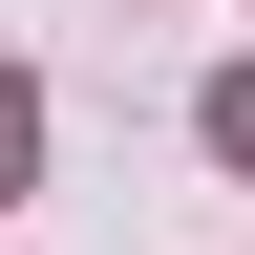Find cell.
<instances>
[{"label":"cell","instance_id":"6da1fadb","mask_svg":"<svg viewBox=\"0 0 255 255\" xmlns=\"http://www.w3.org/2000/svg\"><path fill=\"white\" fill-rule=\"evenodd\" d=\"M191 128H213V149H234V170H255V64H234V85H213V107H191Z\"/></svg>","mask_w":255,"mask_h":255},{"label":"cell","instance_id":"7a4b0ae2","mask_svg":"<svg viewBox=\"0 0 255 255\" xmlns=\"http://www.w3.org/2000/svg\"><path fill=\"white\" fill-rule=\"evenodd\" d=\"M21 149H43V85H0V191H21Z\"/></svg>","mask_w":255,"mask_h":255}]
</instances>
